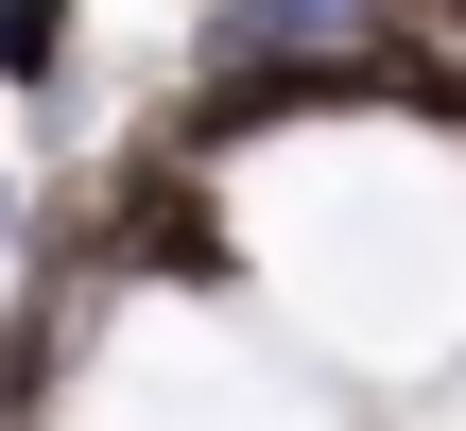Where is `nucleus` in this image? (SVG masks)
I'll return each mask as SVG.
<instances>
[{"instance_id": "f03ea898", "label": "nucleus", "mask_w": 466, "mask_h": 431, "mask_svg": "<svg viewBox=\"0 0 466 431\" xmlns=\"http://www.w3.org/2000/svg\"><path fill=\"white\" fill-rule=\"evenodd\" d=\"M69 35L86 0H0V86H69Z\"/></svg>"}, {"instance_id": "7ed1b4c3", "label": "nucleus", "mask_w": 466, "mask_h": 431, "mask_svg": "<svg viewBox=\"0 0 466 431\" xmlns=\"http://www.w3.org/2000/svg\"><path fill=\"white\" fill-rule=\"evenodd\" d=\"M0 225H17V190H0Z\"/></svg>"}, {"instance_id": "f257e3e1", "label": "nucleus", "mask_w": 466, "mask_h": 431, "mask_svg": "<svg viewBox=\"0 0 466 431\" xmlns=\"http://www.w3.org/2000/svg\"><path fill=\"white\" fill-rule=\"evenodd\" d=\"M104 242H121V276H156V294H242V207H225V155H190L173 121H156L138 155H104Z\"/></svg>"}]
</instances>
